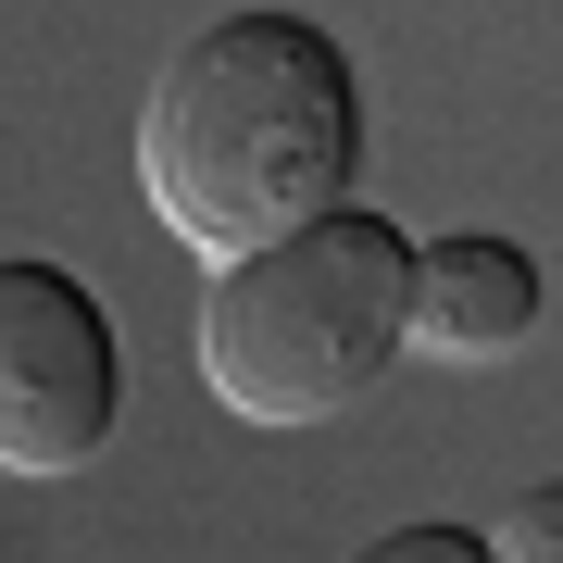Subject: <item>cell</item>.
Returning a JSON list of instances; mask_svg holds the SVG:
<instances>
[{"instance_id": "1", "label": "cell", "mask_w": 563, "mask_h": 563, "mask_svg": "<svg viewBox=\"0 0 563 563\" xmlns=\"http://www.w3.org/2000/svg\"><path fill=\"white\" fill-rule=\"evenodd\" d=\"M139 188L201 263H239L363 188V76L313 13H213L139 101Z\"/></svg>"}, {"instance_id": "2", "label": "cell", "mask_w": 563, "mask_h": 563, "mask_svg": "<svg viewBox=\"0 0 563 563\" xmlns=\"http://www.w3.org/2000/svg\"><path fill=\"white\" fill-rule=\"evenodd\" d=\"M413 351V239L376 201H339L288 239L213 263L201 388L239 426H325Z\"/></svg>"}, {"instance_id": "3", "label": "cell", "mask_w": 563, "mask_h": 563, "mask_svg": "<svg viewBox=\"0 0 563 563\" xmlns=\"http://www.w3.org/2000/svg\"><path fill=\"white\" fill-rule=\"evenodd\" d=\"M125 426V339L51 251H0V476H88Z\"/></svg>"}, {"instance_id": "4", "label": "cell", "mask_w": 563, "mask_h": 563, "mask_svg": "<svg viewBox=\"0 0 563 563\" xmlns=\"http://www.w3.org/2000/svg\"><path fill=\"white\" fill-rule=\"evenodd\" d=\"M551 313V276L526 239H488V225H451V239H413V351L439 363H514Z\"/></svg>"}, {"instance_id": "5", "label": "cell", "mask_w": 563, "mask_h": 563, "mask_svg": "<svg viewBox=\"0 0 563 563\" xmlns=\"http://www.w3.org/2000/svg\"><path fill=\"white\" fill-rule=\"evenodd\" d=\"M488 563H563V476L514 488V501L488 514Z\"/></svg>"}, {"instance_id": "6", "label": "cell", "mask_w": 563, "mask_h": 563, "mask_svg": "<svg viewBox=\"0 0 563 563\" xmlns=\"http://www.w3.org/2000/svg\"><path fill=\"white\" fill-rule=\"evenodd\" d=\"M339 563H488V526H451V514H426V526H388V539H363Z\"/></svg>"}]
</instances>
